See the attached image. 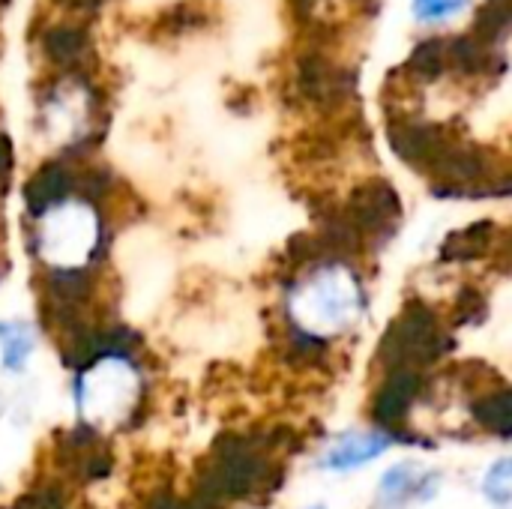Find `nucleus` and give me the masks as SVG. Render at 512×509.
Returning <instances> with one entry per match:
<instances>
[{"label":"nucleus","instance_id":"1","mask_svg":"<svg viewBox=\"0 0 512 509\" xmlns=\"http://www.w3.org/2000/svg\"><path fill=\"white\" fill-rule=\"evenodd\" d=\"M24 225L27 249L39 267H99L111 246L105 204L81 192L24 216Z\"/></svg>","mask_w":512,"mask_h":509},{"label":"nucleus","instance_id":"2","mask_svg":"<svg viewBox=\"0 0 512 509\" xmlns=\"http://www.w3.org/2000/svg\"><path fill=\"white\" fill-rule=\"evenodd\" d=\"M36 129L54 153L93 156L108 129L105 96L93 72H48L36 96Z\"/></svg>","mask_w":512,"mask_h":509},{"label":"nucleus","instance_id":"3","mask_svg":"<svg viewBox=\"0 0 512 509\" xmlns=\"http://www.w3.org/2000/svg\"><path fill=\"white\" fill-rule=\"evenodd\" d=\"M75 372V405L87 426L126 423L141 405L144 381L132 351L102 354Z\"/></svg>","mask_w":512,"mask_h":509},{"label":"nucleus","instance_id":"4","mask_svg":"<svg viewBox=\"0 0 512 509\" xmlns=\"http://www.w3.org/2000/svg\"><path fill=\"white\" fill-rule=\"evenodd\" d=\"M363 309V294L351 270L330 264L312 279L300 282L291 294V315L306 336H336L348 330Z\"/></svg>","mask_w":512,"mask_h":509},{"label":"nucleus","instance_id":"5","mask_svg":"<svg viewBox=\"0 0 512 509\" xmlns=\"http://www.w3.org/2000/svg\"><path fill=\"white\" fill-rule=\"evenodd\" d=\"M270 471V459L249 438H225L213 453V465L201 474L198 504L213 509L252 498L270 486Z\"/></svg>","mask_w":512,"mask_h":509},{"label":"nucleus","instance_id":"6","mask_svg":"<svg viewBox=\"0 0 512 509\" xmlns=\"http://www.w3.org/2000/svg\"><path fill=\"white\" fill-rule=\"evenodd\" d=\"M444 348V336L438 330V321L429 309L414 306L408 309L384 336L381 357L393 369H417L432 363Z\"/></svg>","mask_w":512,"mask_h":509},{"label":"nucleus","instance_id":"7","mask_svg":"<svg viewBox=\"0 0 512 509\" xmlns=\"http://www.w3.org/2000/svg\"><path fill=\"white\" fill-rule=\"evenodd\" d=\"M36 48L51 72H96V42L81 18H57L39 27Z\"/></svg>","mask_w":512,"mask_h":509},{"label":"nucleus","instance_id":"8","mask_svg":"<svg viewBox=\"0 0 512 509\" xmlns=\"http://www.w3.org/2000/svg\"><path fill=\"white\" fill-rule=\"evenodd\" d=\"M60 459L72 477H81L87 483L111 474V456H108L105 444L99 441L96 429L87 423L66 435V444L60 447Z\"/></svg>","mask_w":512,"mask_h":509},{"label":"nucleus","instance_id":"9","mask_svg":"<svg viewBox=\"0 0 512 509\" xmlns=\"http://www.w3.org/2000/svg\"><path fill=\"white\" fill-rule=\"evenodd\" d=\"M348 219L360 228V231H390L399 219V198L396 189H390L387 183H369L366 189H360L351 201V213Z\"/></svg>","mask_w":512,"mask_h":509},{"label":"nucleus","instance_id":"10","mask_svg":"<svg viewBox=\"0 0 512 509\" xmlns=\"http://www.w3.org/2000/svg\"><path fill=\"white\" fill-rule=\"evenodd\" d=\"M420 393V375L414 369H393L387 384L378 390L372 414L381 426H402Z\"/></svg>","mask_w":512,"mask_h":509},{"label":"nucleus","instance_id":"11","mask_svg":"<svg viewBox=\"0 0 512 509\" xmlns=\"http://www.w3.org/2000/svg\"><path fill=\"white\" fill-rule=\"evenodd\" d=\"M393 438L390 435H366V432H351L345 438H339L333 444V450L327 453L324 465L333 468V471H351V468H360L366 462H375L378 456H384L390 450Z\"/></svg>","mask_w":512,"mask_h":509},{"label":"nucleus","instance_id":"12","mask_svg":"<svg viewBox=\"0 0 512 509\" xmlns=\"http://www.w3.org/2000/svg\"><path fill=\"white\" fill-rule=\"evenodd\" d=\"M36 351V330L30 321L3 318L0 321V366L9 375H21Z\"/></svg>","mask_w":512,"mask_h":509},{"label":"nucleus","instance_id":"13","mask_svg":"<svg viewBox=\"0 0 512 509\" xmlns=\"http://www.w3.org/2000/svg\"><path fill=\"white\" fill-rule=\"evenodd\" d=\"M474 417L483 429L495 435H512V390H498L474 405Z\"/></svg>","mask_w":512,"mask_h":509},{"label":"nucleus","instance_id":"14","mask_svg":"<svg viewBox=\"0 0 512 509\" xmlns=\"http://www.w3.org/2000/svg\"><path fill=\"white\" fill-rule=\"evenodd\" d=\"M417 492H423V480L414 468L399 465L393 468L384 480H381V504L384 507H402L405 501L417 498Z\"/></svg>","mask_w":512,"mask_h":509},{"label":"nucleus","instance_id":"15","mask_svg":"<svg viewBox=\"0 0 512 509\" xmlns=\"http://www.w3.org/2000/svg\"><path fill=\"white\" fill-rule=\"evenodd\" d=\"M486 498L501 509H512V459H498L483 477Z\"/></svg>","mask_w":512,"mask_h":509},{"label":"nucleus","instance_id":"16","mask_svg":"<svg viewBox=\"0 0 512 509\" xmlns=\"http://www.w3.org/2000/svg\"><path fill=\"white\" fill-rule=\"evenodd\" d=\"M465 3H468V0H417L414 12H417V18H423V21H447V18H453L456 12H462Z\"/></svg>","mask_w":512,"mask_h":509},{"label":"nucleus","instance_id":"17","mask_svg":"<svg viewBox=\"0 0 512 509\" xmlns=\"http://www.w3.org/2000/svg\"><path fill=\"white\" fill-rule=\"evenodd\" d=\"M111 0H54V6L63 12V15H72V18H90V15H99Z\"/></svg>","mask_w":512,"mask_h":509},{"label":"nucleus","instance_id":"18","mask_svg":"<svg viewBox=\"0 0 512 509\" xmlns=\"http://www.w3.org/2000/svg\"><path fill=\"white\" fill-rule=\"evenodd\" d=\"M153 509H195V507H189V504H183V501H174V498H159Z\"/></svg>","mask_w":512,"mask_h":509},{"label":"nucleus","instance_id":"19","mask_svg":"<svg viewBox=\"0 0 512 509\" xmlns=\"http://www.w3.org/2000/svg\"><path fill=\"white\" fill-rule=\"evenodd\" d=\"M6 270H9V267H6V258H3V249H0V282H3V276H6Z\"/></svg>","mask_w":512,"mask_h":509},{"label":"nucleus","instance_id":"20","mask_svg":"<svg viewBox=\"0 0 512 509\" xmlns=\"http://www.w3.org/2000/svg\"><path fill=\"white\" fill-rule=\"evenodd\" d=\"M315 509H321V507H315Z\"/></svg>","mask_w":512,"mask_h":509}]
</instances>
